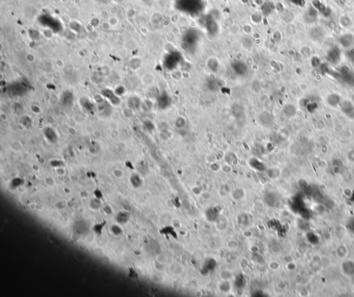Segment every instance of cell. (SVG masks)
<instances>
[{"label":"cell","instance_id":"1","mask_svg":"<svg viewBox=\"0 0 354 297\" xmlns=\"http://www.w3.org/2000/svg\"><path fill=\"white\" fill-rule=\"evenodd\" d=\"M313 6L315 8V10L317 11V13H320L324 17H329L331 14V9L327 7V6L325 5L323 2H322L320 0H313Z\"/></svg>","mask_w":354,"mask_h":297},{"label":"cell","instance_id":"2","mask_svg":"<svg viewBox=\"0 0 354 297\" xmlns=\"http://www.w3.org/2000/svg\"><path fill=\"white\" fill-rule=\"evenodd\" d=\"M341 58V51L338 47H334L329 51L327 53V58L333 64L338 63Z\"/></svg>","mask_w":354,"mask_h":297},{"label":"cell","instance_id":"3","mask_svg":"<svg viewBox=\"0 0 354 297\" xmlns=\"http://www.w3.org/2000/svg\"><path fill=\"white\" fill-rule=\"evenodd\" d=\"M339 43L343 47L349 49L354 44V35L351 33L344 34L339 38Z\"/></svg>","mask_w":354,"mask_h":297},{"label":"cell","instance_id":"4","mask_svg":"<svg viewBox=\"0 0 354 297\" xmlns=\"http://www.w3.org/2000/svg\"><path fill=\"white\" fill-rule=\"evenodd\" d=\"M324 33L320 27H314L310 31V36L315 41H320L323 39Z\"/></svg>","mask_w":354,"mask_h":297},{"label":"cell","instance_id":"5","mask_svg":"<svg viewBox=\"0 0 354 297\" xmlns=\"http://www.w3.org/2000/svg\"><path fill=\"white\" fill-rule=\"evenodd\" d=\"M327 101L328 104L331 106V107H336L340 103L341 98L339 95L336 94V93H332V94L328 96Z\"/></svg>","mask_w":354,"mask_h":297},{"label":"cell","instance_id":"6","mask_svg":"<svg viewBox=\"0 0 354 297\" xmlns=\"http://www.w3.org/2000/svg\"><path fill=\"white\" fill-rule=\"evenodd\" d=\"M129 218H130V215L127 212H120L118 214L116 219L118 223L125 224L127 222Z\"/></svg>","mask_w":354,"mask_h":297},{"label":"cell","instance_id":"7","mask_svg":"<svg viewBox=\"0 0 354 297\" xmlns=\"http://www.w3.org/2000/svg\"><path fill=\"white\" fill-rule=\"evenodd\" d=\"M284 112L287 116L288 117H291L294 116L296 112V109L294 105H286L284 108Z\"/></svg>","mask_w":354,"mask_h":297},{"label":"cell","instance_id":"8","mask_svg":"<svg viewBox=\"0 0 354 297\" xmlns=\"http://www.w3.org/2000/svg\"><path fill=\"white\" fill-rule=\"evenodd\" d=\"M218 213L215 211L214 209H210L207 210L206 217L209 221H214L217 219Z\"/></svg>","mask_w":354,"mask_h":297},{"label":"cell","instance_id":"9","mask_svg":"<svg viewBox=\"0 0 354 297\" xmlns=\"http://www.w3.org/2000/svg\"><path fill=\"white\" fill-rule=\"evenodd\" d=\"M342 109L345 114H348V113H351L353 111V107L350 102H344L342 104Z\"/></svg>","mask_w":354,"mask_h":297},{"label":"cell","instance_id":"10","mask_svg":"<svg viewBox=\"0 0 354 297\" xmlns=\"http://www.w3.org/2000/svg\"><path fill=\"white\" fill-rule=\"evenodd\" d=\"M107 22L111 27H116V26L118 24L119 20H118L116 16L112 15V16H110V17L108 18Z\"/></svg>","mask_w":354,"mask_h":297},{"label":"cell","instance_id":"11","mask_svg":"<svg viewBox=\"0 0 354 297\" xmlns=\"http://www.w3.org/2000/svg\"><path fill=\"white\" fill-rule=\"evenodd\" d=\"M346 56L351 62L354 63V47H351L346 51Z\"/></svg>","mask_w":354,"mask_h":297},{"label":"cell","instance_id":"12","mask_svg":"<svg viewBox=\"0 0 354 297\" xmlns=\"http://www.w3.org/2000/svg\"><path fill=\"white\" fill-rule=\"evenodd\" d=\"M131 182L134 187H139L141 185V184H142V182H141L140 177L137 175L132 176Z\"/></svg>","mask_w":354,"mask_h":297},{"label":"cell","instance_id":"13","mask_svg":"<svg viewBox=\"0 0 354 297\" xmlns=\"http://www.w3.org/2000/svg\"><path fill=\"white\" fill-rule=\"evenodd\" d=\"M106 221H103L102 222V223H100V224H96L95 227H94V230L96 231V233H97L98 234H101L102 229H103L104 226L106 224Z\"/></svg>","mask_w":354,"mask_h":297},{"label":"cell","instance_id":"14","mask_svg":"<svg viewBox=\"0 0 354 297\" xmlns=\"http://www.w3.org/2000/svg\"><path fill=\"white\" fill-rule=\"evenodd\" d=\"M101 202H100L99 199H98V198L92 199L91 203H90V206H91V207L93 208V209H98L100 206H101Z\"/></svg>","mask_w":354,"mask_h":297},{"label":"cell","instance_id":"15","mask_svg":"<svg viewBox=\"0 0 354 297\" xmlns=\"http://www.w3.org/2000/svg\"><path fill=\"white\" fill-rule=\"evenodd\" d=\"M219 288H220V290H221V291H223L224 292H226L229 291V290L230 289V285L228 282H224L220 285Z\"/></svg>","mask_w":354,"mask_h":297},{"label":"cell","instance_id":"16","mask_svg":"<svg viewBox=\"0 0 354 297\" xmlns=\"http://www.w3.org/2000/svg\"><path fill=\"white\" fill-rule=\"evenodd\" d=\"M243 195H244V193L241 189L236 190L233 193V198L234 199H239L241 198H242V197L243 196Z\"/></svg>","mask_w":354,"mask_h":297},{"label":"cell","instance_id":"17","mask_svg":"<svg viewBox=\"0 0 354 297\" xmlns=\"http://www.w3.org/2000/svg\"><path fill=\"white\" fill-rule=\"evenodd\" d=\"M111 231L112 233L115 235H120L122 234L121 229L117 225H114L111 227Z\"/></svg>","mask_w":354,"mask_h":297},{"label":"cell","instance_id":"18","mask_svg":"<svg viewBox=\"0 0 354 297\" xmlns=\"http://www.w3.org/2000/svg\"><path fill=\"white\" fill-rule=\"evenodd\" d=\"M42 34L44 35V37L47 38V39H49V38H51L53 36V32L51 31L50 29H48V28L43 30Z\"/></svg>","mask_w":354,"mask_h":297},{"label":"cell","instance_id":"19","mask_svg":"<svg viewBox=\"0 0 354 297\" xmlns=\"http://www.w3.org/2000/svg\"><path fill=\"white\" fill-rule=\"evenodd\" d=\"M291 2L293 3V4H294L298 6H300V7H303V6H305L306 4L305 0H291Z\"/></svg>","mask_w":354,"mask_h":297},{"label":"cell","instance_id":"20","mask_svg":"<svg viewBox=\"0 0 354 297\" xmlns=\"http://www.w3.org/2000/svg\"><path fill=\"white\" fill-rule=\"evenodd\" d=\"M26 59H27L28 63H34V61L35 60V57L33 54L28 53L27 56H26Z\"/></svg>","mask_w":354,"mask_h":297},{"label":"cell","instance_id":"21","mask_svg":"<svg viewBox=\"0 0 354 297\" xmlns=\"http://www.w3.org/2000/svg\"><path fill=\"white\" fill-rule=\"evenodd\" d=\"M94 194H95V196L96 197V198H98V199H101V198H102V193H101V190H96L95 192H94Z\"/></svg>","mask_w":354,"mask_h":297},{"label":"cell","instance_id":"22","mask_svg":"<svg viewBox=\"0 0 354 297\" xmlns=\"http://www.w3.org/2000/svg\"><path fill=\"white\" fill-rule=\"evenodd\" d=\"M55 63H56V65L61 68V67H62L64 66V63L63 61L61 60V59H57L56 61H55Z\"/></svg>","mask_w":354,"mask_h":297},{"label":"cell","instance_id":"23","mask_svg":"<svg viewBox=\"0 0 354 297\" xmlns=\"http://www.w3.org/2000/svg\"><path fill=\"white\" fill-rule=\"evenodd\" d=\"M104 210H105V212L107 213V214H111V212H112V210H111V207H109V206H106Z\"/></svg>","mask_w":354,"mask_h":297},{"label":"cell","instance_id":"24","mask_svg":"<svg viewBox=\"0 0 354 297\" xmlns=\"http://www.w3.org/2000/svg\"><path fill=\"white\" fill-rule=\"evenodd\" d=\"M140 1L143 2V3H148V2H151V0H140Z\"/></svg>","mask_w":354,"mask_h":297},{"label":"cell","instance_id":"25","mask_svg":"<svg viewBox=\"0 0 354 297\" xmlns=\"http://www.w3.org/2000/svg\"><path fill=\"white\" fill-rule=\"evenodd\" d=\"M60 1L62 2H68L69 0H60Z\"/></svg>","mask_w":354,"mask_h":297}]
</instances>
